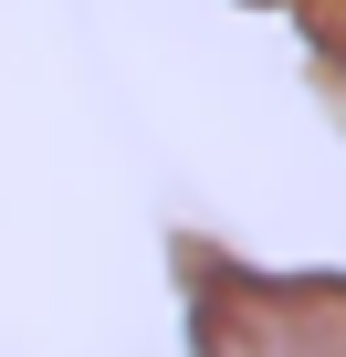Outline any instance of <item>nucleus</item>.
<instances>
[{
  "instance_id": "f257e3e1",
  "label": "nucleus",
  "mask_w": 346,
  "mask_h": 357,
  "mask_svg": "<svg viewBox=\"0 0 346 357\" xmlns=\"http://www.w3.org/2000/svg\"><path fill=\"white\" fill-rule=\"evenodd\" d=\"M189 273V357H346V273H262L221 252H179Z\"/></svg>"
},
{
  "instance_id": "f03ea898",
  "label": "nucleus",
  "mask_w": 346,
  "mask_h": 357,
  "mask_svg": "<svg viewBox=\"0 0 346 357\" xmlns=\"http://www.w3.org/2000/svg\"><path fill=\"white\" fill-rule=\"evenodd\" d=\"M315 11V43H325V63H336V84H346V0H304Z\"/></svg>"
}]
</instances>
